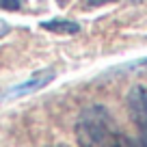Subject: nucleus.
Returning <instances> with one entry per match:
<instances>
[{"label":"nucleus","mask_w":147,"mask_h":147,"mask_svg":"<svg viewBox=\"0 0 147 147\" xmlns=\"http://www.w3.org/2000/svg\"><path fill=\"white\" fill-rule=\"evenodd\" d=\"M76 132L80 147H132L130 138L117 130V123L104 106L84 110Z\"/></svg>","instance_id":"1"},{"label":"nucleus","mask_w":147,"mask_h":147,"mask_svg":"<svg viewBox=\"0 0 147 147\" xmlns=\"http://www.w3.org/2000/svg\"><path fill=\"white\" fill-rule=\"evenodd\" d=\"M128 108L141 132V147H147V91L136 84L128 93Z\"/></svg>","instance_id":"2"},{"label":"nucleus","mask_w":147,"mask_h":147,"mask_svg":"<svg viewBox=\"0 0 147 147\" xmlns=\"http://www.w3.org/2000/svg\"><path fill=\"white\" fill-rule=\"evenodd\" d=\"M54 80V69H41V71L32 74L30 78L26 80V82L22 84H15L13 89H9V91L5 93V95H0V100H9V97H22V95H28V93H35L39 91V89H43L48 82H52Z\"/></svg>","instance_id":"3"},{"label":"nucleus","mask_w":147,"mask_h":147,"mask_svg":"<svg viewBox=\"0 0 147 147\" xmlns=\"http://www.w3.org/2000/svg\"><path fill=\"white\" fill-rule=\"evenodd\" d=\"M43 30H52V32H61V35H76L80 32V24L69 22V20H50V22L41 24Z\"/></svg>","instance_id":"4"},{"label":"nucleus","mask_w":147,"mask_h":147,"mask_svg":"<svg viewBox=\"0 0 147 147\" xmlns=\"http://www.w3.org/2000/svg\"><path fill=\"white\" fill-rule=\"evenodd\" d=\"M121 69H130V71H138V69H145V71H147V59H141V61H136V63H128V65H123Z\"/></svg>","instance_id":"5"},{"label":"nucleus","mask_w":147,"mask_h":147,"mask_svg":"<svg viewBox=\"0 0 147 147\" xmlns=\"http://www.w3.org/2000/svg\"><path fill=\"white\" fill-rule=\"evenodd\" d=\"M20 0H0V9H9V11H18L20 9Z\"/></svg>","instance_id":"6"},{"label":"nucleus","mask_w":147,"mask_h":147,"mask_svg":"<svg viewBox=\"0 0 147 147\" xmlns=\"http://www.w3.org/2000/svg\"><path fill=\"white\" fill-rule=\"evenodd\" d=\"M108 2H117V0H84V7L91 9V7H104Z\"/></svg>","instance_id":"7"},{"label":"nucleus","mask_w":147,"mask_h":147,"mask_svg":"<svg viewBox=\"0 0 147 147\" xmlns=\"http://www.w3.org/2000/svg\"><path fill=\"white\" fill-rule=\"evenodd\" d=\"M9 30H11V26H9L7 22H2V20H0V37L9 35Z\"/></svg>","instance_id":"8"},{"label":"nucleus","mask_w":147,"mask_h":147,"mask_svg":"<svg viewBox=\"0 0 147 147\" xmlns=\"http://www.w3.org/2000/svg\"><path fill=\"white\" fill-rule=\"evenodd\" d=\"M130 2H143V0H130Z\"/></svg>","instance_id":"9"}]
</instances>
